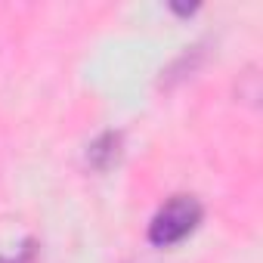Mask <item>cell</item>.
<instances>
[{
    "instance_id": "cell-1",
    "label": "cell",
    "mask_w": 263,
    "mask_h": 263,
    "mask_svg": "<svg viewBox=\"0 0 263 263\" xmlns=\"http://www.w3.org/2000/svg\"><path fill=\"white\" fill-rule=\"evenodd\" d=\"M201 220V204L192 195H174L149 223V238L158 248H171L183 241Z\"/></svg>"
},
{
    "instance_id": "cell-2",
    "label": "cell",
    "mask_w": 263,
    "mask_h": 263,
    "mask_svg": "<svg viewBox=\"0 0 263 263\" xmlns=\"http://www.w3.org/2000/svg\"><path fill=\"white\" fill-rule=\"evenodd\" d=\"M118 152H121V134H115V130H108V134H102L90 152H87V161L96 167V171H105L118 161Z\"/></svg>"
},
{
    "instance_id": "cell-3",
    "label": "cell",
    "mask_w": 263,
    "mask_h": 263,
    "mask_svg": "<svg viewBox=\"0 0 263 263\" xmlns=\"http://www.w3.org/2000/svg\"><path fill=\"white\" fill-rule=\"evenodd\" d=\"M0 263H31V245H28V251L22 254V260H16V257H13V260H4V257H0Z\"/></svg>"
}]
</instances>
